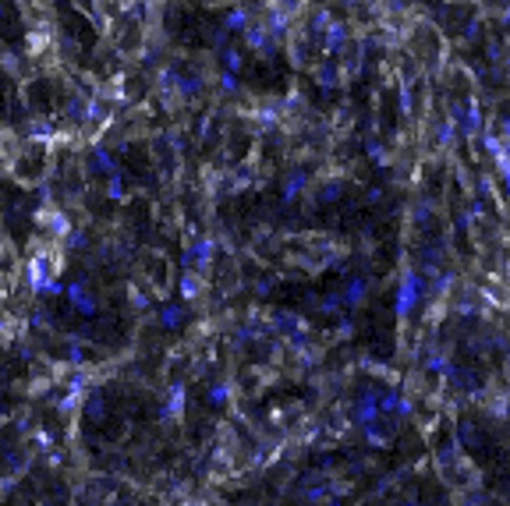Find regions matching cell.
Listing matches in <instances>:
<instances>
[{"instance_id": "2", "label": "cell", "mask_w": 510, "mask_h": 506, "mask_svg": "<svg viewBox=\"0 0 510 506\" xmlns=\"http://www.w3.org/2000/svg\"><path fill=\"white\" fill-rule=\"evenodd\" d=\"M244 25V11H231L227 14V29H241Z\"/></svg>"}, {"instance_id": "3", "label": "cell", "mask_w": 510, "mask_h": 506, "mask_svg": "<svg viewBox=\"0 0 510 506\" xmlns=\"http://www.w3.org/2000/svg\"><path fill=\"white\" fill-rule=\"evenodd\" d=\"M0 18H4V11H0Z\"/></svg>"}, {"instance_id": "1", "label": "cell", "mask_w": 510, "mask_h": 506, "mask_svg": "<svg viewBox=\"0 0 510 506\" xmlns=\"http://www.w3.org/2000/svg\"><path fill=\"white\" fill-rule=\"evenodd\" d=\"M29 280H32V287H36V290H43V283H47V266H43V255H39V259H32Z\"/></svg>"}]
</instances>
